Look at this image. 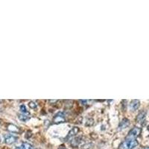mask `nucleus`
Listing matches in <instances>:
<instances>
[{
	"label": "nucleus",
	"mask_w": 149,
	"mask_h": 149,
	"mask_svg": "<svg viewBox=\"0 0 149 149\" xmlns=\"http://www.w3.org/2000/svg\"><path fill=\"white\" fill-rule=\"evenodd\" d=\"M16 149H34L31 144L28 142H22L20 147L16 148Z\"/></svg>",
	"instance_id": "11"
},
{
	"label": "nucleus",
	"mask_w": 149,
	"mask_h": 149,
	"mask_svg": "<svg viewBox=\"0 0 149 149\" xmlns=\"http://www.w3.org/2000/svg\"><path fill=\"white\" fill-rule=\"evenodd\" d=\"M81 137L74 138V139L72 140L70 144H71V145L72 146V147H74H74H78V145L81 143Z\"/></svg>",
	"instance_id": "12"
},
{
	"label": "nucleus",
	"mask_w": 149,
	"mask_h": 149,
	"mask_svg": "<svg viewBox=\"0 0 149 149\" xmlns=\"http://www.w3.org/2000/svg\"><path fill=\"white\" fill-rule=\"evenodd\" d=\"M145 149H148V147H146V148H145Z\"/></svg>",
	"instance_id": "17"
},
{
	"label": "nucleus",
	"mask_w": 149,
	"mask_h": 149,
	"mask_svg": "<svg viewBox=\"0 0 149 149\" xmlns=\"http://www.w3.org/2000/svg\"><path fill=\"white\" fill-rule=\"evenodd\" d=\"M0 142H1V137H0Z\"/></svg>",
	"instance_id": "18"
},
{
	"label": "nucleus",
	"mask_w": 149,
	"mask_h": 149,
	"mask_svg": "<svg viewBox=\"0 0 149 149\" xmlns=\"http://www.w3.org/2000/svg\"><path fill=\"white\" fill-rule=\"evenodd\" d=\"M18 118L20 121H27L31 118V114L28 111L26 113H21L18 114Z\"/></svg>",
	"instance_id": "7"
},
{
	"label": "nucleus",
	"mask_w": 149,
	"mask_h": 149,
	"mask_svg": "<svg viewBox=\"0 0 149 149\" xmlns=\"http://www.w3.org/2000/svg\"><path fill=\"white\" fill-rule=\"evenodd\" d=\"M20 111L21 113H26V112H28L27 109H26V106H25L24 104H22L20 106Z\"/></svg>",
	"instance_id": "14"
},
{
	"label": "nucleus",
	"mask_w": 149,
	"mask_h": 149,
	"mask_svg": "<svg viewBox=\"0 0 149 149\" xmlns=\"http://www.w3.org/2000/svg\"><path fill=\"white\" fill-rule=\"evenodd\" d=\"M145 116H146V111H145V110H142V111L140 112L139 114L137 115L136 121H138L139 123L142 122V121H143L144 119H145Z\"/></svg>",
	"instance_id": "10"
},
{
	"label": "nucleus",
	"mask_w": 149,
	"mask_h": 149,
	"mask_svg": "<svg viewBox=\"0 0 149 149\" xmlns=\"http://www.w3.org/2000/svg\"><path fill=\"white\" fill-rule=\"evenodd\" d=\"M129 125H130V121L128 119H124L121 120V122L119 123L118 128H119V130H122L128 128Z\"/></svg>",
	"instance_id": "8"
},
{
	"label": "nucleus",
	"mask_w": 149,
	"mask_h": 149,
	"mask_svg": "<svg viewBox=\"0 0 149 149\" xmlns=\"http://www.w3.org/2000/svg\"><path fill=\"white\" fill-rule=\"evenodd\" d=\"M59 149H66V148H60Z\"/></svg>",
	"instance_id": "16"
},
{
	"label": "nucleus",
	"mask_w": 149,
	"mask_h": 149,
	"mask_svg": "<svg viewBox=\"0 0 149 149\" xmlns=\"http://www.w3.org/2000/svg\"><path fill=\"white\" fill-rule=\"evenodd\" d=\"M140 101L139 100H132L130 103V109L133 111H135L140 107Z\"/></svg>",
	"instance_id": "9"
},
{
	"label": "nucleus",
	"mask_w": 149,
	"mask_h": 149,
	"mask_svg": "<svg viewBox=\"0 0 149 149\" xmlns=\"http://www.w3.org/2000/svg\"><path fill=\"white\" fill-rule=\"evenodd\" d=\"M138 145H139V142L136 139L126 140L119 145L118 149H133L136 148Z\"/></svg>",
	"instance_id": "1"
},
{
	"label": "nucleus",
	"mask_w": 149,
	"mask_h": 149,
	"mask_svg": "<svg viewBox=\"0 0 149 149\" xmlns=\"http://www.w3.org/2000/svg\"><path fill=\"white\" fill-rule=\"evenodd\" d=\"M0 123H1V120H0Z\"/></svg>",
	"instance_id": "19"
},
{
	"label": "nucleus",
	"mask_w": 149,
	"mask_h": 149,
	"mask_svg": "<svg viewBox=\"0 0 149 149\" xmlns=\"http://www.w3.org/2000/svg\"><path fill=\"white\" fill-rule=\"evenodd\" d=\"M7 130L11 133H14V134H19L20 132V129L17 125H13V124H8L7 126Z\"/></svg>",
	"instance_id": "6"
},
{
	"label": "nucleus",
	"mask_w": 149,
	"mask_h": 149,
	"mask_svg": "<svg viewBox=\"0 0 149 149\" xmlns=\"http://www.w3.org/2000/svg\"><path fill=\"white\" fill-rule=\"evenodd\" d=\"M18 140L17 136H15L12 134H7L5 136V142L7 145H11V144L15 143Z\"/></svg>",
	"instance_id": "4"
},
{
	"label": "nucleus",
	"mask_w": 149,
	"mask_h": 149,
	"mask_svg": "<svg viewBox=\"0 0 149 149\" xmlns=\"http://www.w3.org/2000/svg\"><path fill=\"white\" fill-rule=\"evenodd\" d=\"M28 106L31 109H36L37 107V104L34 101H30L28 103Z\"/></svg>",
	"instance_id": "13"
},
{
	"label": "nucleus",
	"mask_w": 149,
	"mask_h": 149,
	"mask_svg": "<svg viewBox=\"0 0 149 149\" xmlns=\"http://www.w3.org/2000/svg\"><path fill=\"white\" fill-rule=\"evenodd\" d=\"M65 121V115H64V113H63V112H58L53 118V122L54 124H60V123L64 122Z\"/></svg>",
	"instance_id": "3"
},
{
	"label": "nucleus",
	"mask_w": 149,
	"mask_h": 149,
	"mask_svg": "<svg viewBox=\"0 0 149 149\" xmlns=\"http://www.w3.org/2000/svg\"><path fill=\"white\" fill-rule=\"evenodd\" d=\"M79 131H80V129H79L78 127H74V128H72L69 130L68 134H67L66 137L65 138V140H70V139H72V138H73L74 136H76Z\"/></svg>",
	"instance_id": "5"
},
{
	"label": "nucleus",
	"mask_w": 149,
	"mask_h": 149,
	"mask_svg": "<svg viewBox=\"0 0 149 149\" xmlns=\"http://www.w3.org/2000/svg\"><path fill=\"white\" fill-rule=\"evenodd\" d=\"M142 132V129L138 127H134L128 132V136H126V140H134L135 138L140 136Z\"/></svg>",
	"instance_id": "2"
},
{
	"label": "nucleus",
	"mask_w": 149,
	"mask_h": 149,
	"mask_svg": "<svg viewBox=\"0 0 149 149\" xmlns=\"http://www.w3.org/2000/svg\"><path fill=\"white\" fill-rule=\"evenodd\" d=\"M49 101H50V102H52V103H55V102H57L58 101H57V100H50Z\"/></svg>",
	"instance_id": "15"
}]
</instances>
